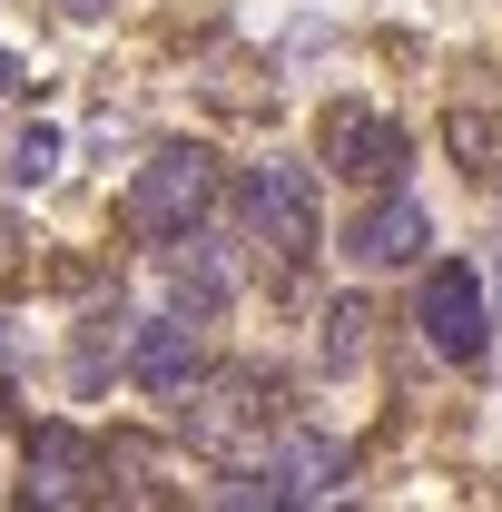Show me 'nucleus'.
<instances>
[{"label":"nucleus","mask_w":502,"mask_h":512,"mask_svg":"<svg viewBox=\"0 0 502 512\" xmlns=\"http://www.w3.org/2000/svg\"><path fill=\"white\" fill-rule=\"evenodd\" d=\"M276 434V394L266 375H188V444L207 463H247Z\"/></svg>","instance_id":"nucleus-1"},{"label":"nucleus","mask_w":502,"mask_h":512,"mask_svg":"<svg viewBox=\"0 0 502 512\" xmlns=\"http://www.w3.org/2000/svg\"><path fill=\"white\" fill-rule=\"evenodd\" d=\"M207 197H217V158L207 148H158L138 168V188H128V227L138 237H178V227L207 217Z\"/></svg>","instance_id":"nucleus-2"},{"label":"nucleus","mask_w":502,"mask_h":512,"mask_svg":"<svg viewBox=\"0 0 502 512\" xmlns=\"http://www.w3.org/2000/svg\"><path fill=\"white\" fill-rule=\"evenodd\" d=\"M414 325H424V345H434V355L473 365V355H483V335H493V296H483V276H473V266H434V276H424V296H414Z\"/></svg>","instance_id":"nucleus-3"},{"label":"nucleus","mask_w":502,"mask_h":512,"mask_svg":"<svg viewBox=\"0 0 502 512\" xmlns=\"http://www.w3.org/2000/svg\"><path fill=\"white\" fill-rule=\"evenodd\" d=\"M247 227L276 256H315V178L296 158H256L247 168Z\"/></svg>","instance_id":"nucleus-4"},{"label":"nucleus","mask_w":502,"mask_h":512,"mask_svg":"<svg viewBox=\"0 0 502 512\" xmlns=\"http://www.w3.org/2000/svg\"><path fill=\"white\" fill-rule=\"evenodd\" d=\"M345 473H355V453L335 444V434H315V424H286V444L266 453V493L276 503H335Z\"/></svg>","instance_id":"nucleus-5"},{"label":"nucleus","mask_w":502,"mask_h":512,"mask_svg":"<svg viewBox=\"0 0 502 512\" xmlns=\"http://www.w3.org/2000/svg\"><path fill=\"white\" fill-rule=\"evenodd\" d=\"M89 483H99V444L69 434V424H40V434H30V483H20V503H89Z\"/></svg>","instance_id":"nucleus-6"},{"label":"nucleus","mask_w":502,"mask_h":512,"mask_svg":"<svg viewBox=\"0 0 502 512\" xmlns=\"http://www.w3.org/2000/svg\"><path fill=\"white\" fill-rule=\"evenodd\" d=\"M168 296H178V316H217V306L237 296V247L178 227V247H168Z\"/></svg>","instance_id":"nucleus-7"},{"label":"nucleus","mask_w":502,"mask_h":512,"mask_svg":"<svg viewBox=\"0 0 502 512\" xmlns=\"http://www.w3.org/2000/svg\"><path fill=\"white\" fill-rule=\"evenodd\" d=\"M325 158L345 168V178H394L404 168V128L394 119H375V109H325Z\"/></svg>","instance_id":"nucleus-8"},{"label":"nucleus","mask_w":502,"mask_h":512,"mask_svg":"<svg viewBox=\"0 0 502 512\" xmlns=\"http://www.w3.org/2000/svg\"><path fill=\"white\" fill-rule=\"evenodd\" d=\"M345 247L365 256V266H414V256L434 247V217H424V197H404V188H384V207L345 237Z\"/></svg>","instance_id":"nucleus-9"},{"label":"nucleus","mask_w":502,"mask_h":512,"mask_svg":"<svg viewBox=\"0 0 502 512\" xmlns=\"http://www.w3.org/2000/svg\"><path fill=\"white\" fill-rule=\"evenodd\" d=\"M128 375L148 384V394H188V375H197V316H158V325H138V345H128Z\"/></svg>","instance_id":"nucleus-10"},{"label":"nucleus","mask_w":502,"mask_h":512,"mask_svg":"<svg viewBox=\"0 0 502 512\" xmlns=\"http://www.w3.org/2000/svg\"><path fill=\"white\" fill-rule=\"evenodd\" d=\"M0 178H10V188H40V178H60V128H50V119H30L20 138H10Z\"/></svg>","instance_id":"nucleus-11"},{"label":"nucleus","mask_w":502,"mask_h":512,"mask_svg":"<svg viewBox=\"0 0 502 512\" xmlns=\"http://www.w3.org/2000/svg\"><path fill=\"white\" fill-rule=\"evenodd\" d=\"M365 306H355V296H335V306H325V335H315V355H325V365H355V355H365Z\"/></svg>","instance_id":"nucleus-12"},{"label":"nucleus","mask_w":502,"mask_h":512,"mask_svg":"<svg viewBox=\"0 0 502 512\" xmlns=\"http://www.w3.org/2000/svg\"><path fill=\"white\" fill-rule=\"evenodd\" d=\"M443 138H453V158H463V168H493V158H502V128L483 119V109H453Z\"/></svg>","instance_id":"nucleus-13"},{"label":"nucleus","mask_w":502,"mask_h":512,"mask_svg":"<svg viewBox=\"0 0 502 512\" xmlns=\"http://www.w3.org/2000/svg\"><path fill=\"white\" fill-rule=\"evenodd\" d=\"M69 20H109V0H60Z\"/></svg>","instance_id":"nucleus-14"},{"label":"nucleus","mask_w":502,"mask_h":512,"mask_svg":"<svg viewBox=\"0 0 502 512\" xmlns=\"http://www.w3.org/2000/svg\"><path fill=\"white\" fill-rule=\"evenodd\" d=\"M10 365H20V335H10V325H0V375H10Z\"/></svg>","instance_id":"nucleus-15"},{"label":"nucleus","mask_w":502,"mask_h":512,"mask_svg":"<svg viewBox=\"0 0 502 512\" xmlns=\"http://www.w3.org/2000/svg\"><path fill=\"white\" fill-rule=\"evenodd\" d=\"M10 266H20V237H10V227H0V276H10Z\"/></svg>","instance_id":"nucleus-16"},{"label":"nucleus","mask_w":502,"mask_h":512,"mask_svg":"<svg viewBox=\"0 0 502 512\" xmlns=\"http://www.w3.org/2000/svg\"><path fill=\"white\" fill-rule=\"evenodd\" d=\"M10 89H20V60H10V50H0V99H10Z\"/></svg>","instance_id":"nucleus-17"}]
</instances>
